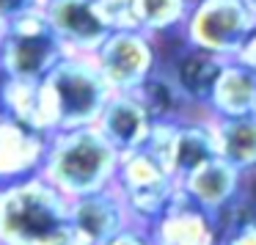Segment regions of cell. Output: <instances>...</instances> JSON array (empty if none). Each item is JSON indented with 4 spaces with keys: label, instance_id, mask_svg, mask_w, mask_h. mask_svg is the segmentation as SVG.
<instances>
[{
    "label": "cell",
    "instance_id": "1",
    "mask_svg": "<svg viewBox=\"0 0 256 245\" xmlns=\"http://www.w3.org/2000/svg\"><path fill=\"white\" fill-rule=\"evenodd\" d=\"M0 245H86L69 220V198L36 176L0 184Z\"/></svg>",
    "mask_w": 256,
    "mask_h": 245
},
{
    "label": "cell",
    "instance_id": "2",
    "mask_svg": "<svg viewBox=\"0 0 256 245\" xmlns=\"http://www.w3.org/2000/svg\"><path fill=\"white\" fill-rule=\"evenodd\" d=\"M118 160L122 154L96 127L66 130L50 135L39 176L50 182L64 198L74 201L113 188Z\"/></svg>",
    "mask_w": 256,
    "mask_h": 245
},
{
    "label": "cell",
    "instance_id": "3",
    "mask_svg": "<svg viewBox=\"0 0 256 245\" xmlns=\"http://www.w3.org/2000/svg\"><path fill=\"white\" fill-rule=\"evenodd\" d=\"M42 113L47 132L94 127L113 96L91 56H64L39 80Z\"/></svg>",
    "mask_w": 256,
    "mask_h": 245
},
{
    "label": "cell",
    "instance_id": "4",
    "mask_svg": "<svg viewBox=\"0 0 256 245\" xmlns=\"http://www.w3.org/2000/svg\"><path fill=\"white\" fill-rule=\"evenodd\" d=\"M254 30L256 20L242 0H193L179 36L184 47L234 61Z\"/></svg>",
    "mask_w": 256,
    "mask_h": 245
},
{
    "label": "cell",
    "instance_id": "5",
    "mask_svg": "<svg viewBox=\"0 0 256 245\" xmlns=\"http://www.w3.org/2000/svg\"><path fill=\"white\" fill-rule=\"evenodd\" d=\"M61 58L64 50L42 8L12 20L0 30V80L39 83Z\"/></svg>",
    "mask_w": 256,
    "mask_h": 245
},
{
    "label": "cell",
    "instance_id": "6",
    "mask_svg": "<svg viewBox=\"0 0 256 245\" xmlns=\"http://www.w3.org/2000/svg\"><path fill=\"white\" fill-rule=\"evenodd\" d=\"M113 190L122 198L130 223L149 228L168 210L174 196L179 193V184L149 152L138 149L122 154Z\"/></svg>",
    "mask_w": 256,
    "mask_h": 245
},
{
    "label": "cell",
    "instance_id": "7",
    "mask_svg": "<svg viewBox=\"0 0 256 245\" xmlns=\"http://www.w3.org/2000/svg\"><path fill=\"white\" fill-rule=\"evenodd\" d=\"M91 58L113 94H135L162 64L160 42L144 30H110Z\"/></svg>",
    "mask_w": 256,
    "mask_h": 245
},
{
    "label": "cell",
    "instance_id": "8",
    "mask_svg": "<svg viewBox=\"0 0 256 245\" xmlns=\"http://www.w3.org/2000/svg\"><path fill=\"white\" fill-rule=\"evenodd\" d=\"M42 14L64 56H94L110 34L96 14L94 0H44Z\"/></svg>",
    "mask_w": 256,
    "mask_h": 245
},
{
    "label": "cell",
    "instance_id": "9",
    "mask_svg": "<svg viewBox=\"0 0 256 245\" xmlns=\"http://www.w3.org/2000/svg\"><path fill=\"white\" fill-rule=\"evenodd\" d=\"M50 135L0 110V184L36 176L47 154Z\"/></svg>",
    "mask_w": 256,
    "mask_h": 245
},
{
    "label": "cell",
    "instance_id": "10",
    "mask_svg": "<svg viewBox=\"0 0 256 245\" xmlns=\"http://www.w3.org/2000/svg\"><path fill=\"white\" fill-rule=\"evenodd\" d=\"M242 184L245 176L237 168L228 166L220 157H212L210 162H204L193 174L179 179V193L218 220V215L242 196Z\"/></svg>",
    "mask_w": 256,
    "mask_h": 245
},
{
    "label": "cell",
    "instance_id": "11",
    "mask_svg": "<svg viewBox=\"0 0 256 245\" xmlns=\"http://www.w3.org/2000/svg\"><path fill=\"white\" fill-rule=\"evenodd\" d=\"M149 237L152 245H218V220L176 193L168 210L149 226Z\"/></svg>",
    "mask_w": 256,
    "mask_h": 245
},
{
    "label": "cell",
    "instance_id": "12",
    "mask_svg": "<svg viewBox=\"0 0 256 245\" xmlns=\"http://www.w3.org/2000/svg\"><path fill=\"white\" fill-rule=\"evenodd\" d=\"M94 127L105 135V140L118 154H130L146 146L154 122L135 94H113Z\"/></svg>",
    "mask_w": 256,
    "mask_h": 245
},
{
    "label": "cell",
    "instance_id": "13",
    "mask_svg": "<svg viewBox=\"0 0 256 245\" xmlns=\"http://www.w3.org/2000/svg\"><path fill=\"white\" fill-rule=\"evenodd\" d=\"M69 220L86 245H105L110 237L130 226L127 210L113 188L69 201Z\"/></svg>",
    "mask_w": 256,
    "mask_h": 245
},
{
    "label": "cell",
    "instance_id": "14",
    "mask_svg": "<svg viewBox=\"0 0 256 245\" xmlns=\"http://www.w3.org/2000/svg\"><path fill=\"white\" fill-rule=\"evenodd\" d=\"M212 157H218V146H215L212 118L206 113L196 110L190 116L174 122L171 149H168V171L176 179V184L179 179L193 174L196 168L210 162Z\"/></svg>",
    "mask_w": 256,
    "mask_h": 245
},
{
    "label": "cell",
    "instance_id": "15",
    "mask_svg": "<svg viewBox=\"0 0 256 245\" xmlns=\"http://www.w3.org/2000/svg\"><path fill=\"white\" fill-rule=\"evenodd\" d=\"M166 72L171 74L174 86L179 88V94L184 96L193 110H201L204 113V105L212 94V86L218 80V72H220L223 61L212 52H204V50H196V47H184L176 52L174 58L162 61Z\"/></svg>",
    "mask_w": 256,
    "mask_h": 245
},
{
    "label": "cell",
    "instance_id": "16",
    "mask_svg": "<svg viewBox=\"0 0 256 245\" xmlns=\"http://www.w3.org/2000/svg\"><path fill=\"white\" fill-rule=\"evenodd\" d=\"M204 113L210 118L256 116V74L240 61H223Z\"/></svg>",
    "mask_w": 256,
    "mask_h": 245
},
{
    "label": "cell",
    "instance_id": "17",
    "mask_svg": "<svg viewBox=\"0 0 256 245\" xmlns=\"http://www.w3.org/2000/svg\"><path fill=\"white\" fill-rule=\"evenodd\" d=\"M218 157L234 166L245 179L256 174V116L212 118Z\"/></svg>",
    "mask_w": 256,
    "mask_h": 245
},
{
    "label": "cell",
    "instance_id": "18",
    "mask_svg": "<svg viewBox=\"0 0 256 245\" xmlns=\"http://www.w3.org/2000/svg\"><path fill=\"white\" fill-rule=\"evenodd\" d=\"M135 96L140 100V105L146 108V113H149V118L154 124H160V122H179V118L196 113L193 108L184 102V96L179 94V88L174 86L171 74L166 72L162 64H160V69H157V72L152 74V78L146 80L138 91H135Z\"/></svg>",
    "mask_w": 256,
    "mask_h": 245
},
{
    "label": "cell",
    "instance_id": "19",
    "mask_svg": "<svg viewBox=\"0 0 256 245\" xmlns=\"http://www.w3.org/2000/svg\"><path fill=\"white\" fill-rule=\"evenodd\" d=\"M193 0H135V28L160 42L179 34Z\"/></svg>",
    "mask_w": 256,
    "mask_h": 245
},
{
    "label": "cell",
    "instance_id": "20",
    "mask_svg": "<svg viewBox=\"0 0 256 245\" xmlns=\"http://www.w3.org/2000/svg\"><path fill=\"white\" fill-rule=\"evenodd\" d=\"M0 110L14 116L17 122L28 124V127L47 132L39 83H34V80H0Z\"/></svg>",
    "mask_w": 256,
    "mask_h": 245
},
{
    "label": "cell",
    "instance_id": "21",
    "mask_svg": "<svg viewBox=\"0 0 256 245\" xmlns=\"http://www.w3.org/2000/svg\"><path fill=\"white\" fill-rule=\"evenodd\" d=\"M218 245H256V204L245 193L218 215Z\"/></svg>",
    "mask_w": 256,
    "mask_h": 245
},
{
    "label": "cell",
    "instance_id": "22",
    "mask_svg": "<svg viewBox=\"0 0 256 245\" xmlns=\"http://www.w3.org/2000/svg\"><path fill=\"white\" fill-rule=\"evenodd\" d=\"M94 8L108 30H138L135 0H94Z\"/></svg>",
    "mask_w": 256,
    "mask_h": 245
},
{
    "label": "cell",
    "instance_id": "23",
    "mask_svg": "<svg viewBox=\"0 0 256 245\" xmlns=\"http://www.w3.org/2000/svg\"><path fill=\"white\" fill-rule=\"evenodd\" d=\"M44 0H0V25H8L12 20L25 17L30 12H39Z\"/></svg>",
    "mask_w": 256,
    "mask_h": 245
},
{
    "label": "cell",
    "instance_id": "24",
    "mask_svg": "<svg viewBox=\"0 0 256 245\" xmlns=\"http://www.w3.org/2000/svg\"><path fill=\"white\" fill-rule=\"evenodd\" d=\"M105 245H152V237H149V228L130 223L127 228H122V232H118L116 237H110Z\"/></svg>",
    "mask_w": 256,
    "mask_h": 245
},
{
    "label": "cell",
    "instance_id": "25",
    "mask_svg": "<svg viewBox=\"0 0 256 245\" xmlns=\"http://www.w3.org/2000/svg\"><path fill=\"white\" fill-rule=\"evenodd\" d=\"M234 61H240L242 66H248L250 72L256 74V30L248 36V42L242 44V50L237 52V58H234Z\"/></svg>",
    "mask_w": 256,
    "mask_h": 245
},
{
    "label": "cell",
    "instance_id": "26",
    "mask_svg": "<svg viewBox=\"0 0 256 245\" xmlns=\"http://www.w3.org/2000/svg\"><path fill=\"white\" fill-rule=\"evenodd\" d=\"M245 3V8H248L250 14H254V20H256V0H242Z\"/></svg>",
    "mask_w": 256,
    "mask_h": 245
},
{
    "label": "cell",
    "instance_id": "27",
    "mask_svg": "<svg viewBox=\"0 0 256 245\" xmlns=\"http://www.w3.org/2000/svg\"><path fill=\"white\" fill-rule=\"evenodd\" d=\"M0 30H3V25H0Z\"/></svg>",
    "mask_w": 256,
    "mask_h": 245
}]
</instances>
